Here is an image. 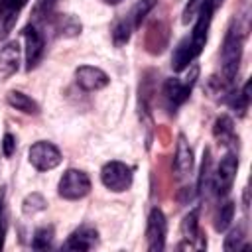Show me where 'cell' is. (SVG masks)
<instances>
[{"instance_id": "cell-16", "label": "cell", "mask_w": 252, "mask_h": 252, "mask_svg": "<svg viewBox=\"0 0 252 252\" xmlns=\"http://www.w3.org/2000/svg\"><path fill=\"white\" fill-rule=\"evenodd\" d=\"M20 65V45L16 41L6 43L0 49V79H8L18 71Z\"/></svg>"}, {"instance_id": "cell-19", "label": "cell", "mask_w": 252, "mask_h": 252, "mask_svg": "<svg viewBox=\"0 0 252 252\" xmlns=\"http://www.w3.org/2000/svg\"><path fill=\"white\" fill-rule=\"evenodd\" d=\"M213 136L220 146H228L234 142V122L230 116L220 114L213 124Z\"/></svg>"}, {"instance_id": "cell-7", "label": "cell", "mask_w": 252, "mask_h": 252, "mask_svg": "<svg viewBox=\"0 0 252 252\" xmlns=\"http://www.w3.org/2000/svg\"><path fill=\"white\" fill-rule=\"evenodd\" d=\"M165 236H167V220L161 209H152L146 222V240L148 250L159 252L165 248Z\"/></svg>"}, {"instance_id": "cell-10", "label": "cell", "mask_w": 252, "mask_h": 252, "mask_svg": "<svg viewBox=\"0 0 252 252\" xmlns=\"http://www.w3.org/2000/svg\"><path fill=\"white\" fill-rule=\"evenodd\" d=\"M213 10H215V2L213 0H203L201 8H199V16H197V22L191 30V35L189 39L193 41V45L203 51L205 43H207V37H209V30H211V22H213Z\"/></svg>"}, {"instance_id": "cell-20", "label": "cell", "mask_w": 252, "mask_h": 252, "mask_svg": "<svg viewBox=\"0 0 252 252\" xmlns=\"http://www.w3.org/2000/svg\"><path fill=\"white\" fill-rule=\"evenodd\" d=\"M6 100H8V104L12 108H16L20 112H26V114H37L39 112L37 102L32 96H28L26 93H22V91H10L6 94Z\"/></svg>"}, {"instance_id": "cell-24", "label": "cell", "mask_w": 252, "mask_h": 252, "mask_svg": "<svg viewBox=\"0 0 252 252\" xmlns=\"http://www.w3.org/2000/svg\"><path fill=\"white\" fill-rule=\"evenodd\" d=\"M47 209V201H45V197L41 195V193H30L24 201H22V211H24V215H28V217H33L35 213H41V211H45Z\"/></svg>"}, {"instance_id": "cell-1", "label": "cell", "mask_w": 252, "mask_h": 252, "mask_svg": "<svg viewBox=\"0 0 252 252\" xmlns=\"http://www.w3.org/2000/svg\"><path fill=\"white\" fill-rule=\"evenodd\" d=\"M242 43H244V37H242L240 26H238L236 20H232L228 30H226V33H224L222 47H220L222 79L228 85H232L234 79H236V73H238V67H240V59H242Z\"/></svg>"}, {"instance_id": "cell-22", "label": "cell", "mask_w": 252, "mask_h": 252, "mask_svg": "<svg viewBox=\"0 0 252 252\" xmlns=\"http://www.w3.org/2000/svg\"><path fill=\"white\" fill-rule=\"evenodd\" d=\"M232 219H234V201H224L220 207H219V213H217V217H215V230L217 232H224L228 226H230V222H232Z\"/></svg>"}, {"instance_id": "cell-25", "label": "cell", "mask_w": 252, "mask_h": 252, "mask_svg": "<svg viewBox=\"0 0 252 252\" xmlns=\"http://www.w3.org/2000/svg\"><path fill=\"white\" fill-rule=\"evenodd\" d=\"M244 238H246L244 224H238L236 228H232V230L228 232V236L224 238L222 248H224V250H246L248 244H244Z\"/></svg>"}, {"instance_id": "cell-14", "label": "cell", "mask_w": 252, "mask_h": 252, "mask_svg": "<svg viewBox=\"0 0 252 252\" xmlns=\"http://www.w3.org/2000/svg\"><path fill=\"white\" fill-rule=\"evenodd\" d=\"M199 49L193 45V41L189 39V37H183L177 45H175V49H173V57H171V69L175 71V73H181L183 69H187L197 57H199Z\"/></svg>"}, {"instance_id": "cell-13", "label": "cell", "mask_w": 252, "mask_h": 252, "mask_svg": "<svg viewBox=\"0 0 252 252\" xmlns=\"http://www.w3.org/2000/svg\"><path fill=\"white\" fill-rule=\"evenodd\" d=\"M98 244V232L94 226L83 224L77 230L71 232V236L67 238V242L63 244L65 250H93Z\"/></svg>"}, {"instance_id": "cell-15", "label": "cell", "mask_w": 252, "mask_h": 252, "mask_svg": "<svg viewBox=\"0 0 252 252\" xmlns=\"http://www.w3.org/2000/svg\"><path fill=\"white\" fill-rule=\"evenodd\" d=\"M173 167H175V173L179 177L191 173L193 169V150L189 146V142L185 140L183 134L177 136V146H175V158H173Z\"/></svg>"}, {"instance_id": "cell-9", "label": "cell", "mask_w": 252, "mask_h": 252, "mask_svg": "<svg viewBox=\"0 0 252 252\" xmlns=\"http://www.w3.org/2000/svg\"><path fill=\"white\" fill-rule=\"evenodd\" d=\"M181 236L185 240V244H179V248H205L207 246V238L205 232L199 226V209L189 211L183 220H181Z\"/></svg>"}, {"instance_id": "cell-27", "label": "cell", "mask_w": 252, "mask_h": 252, "mask_svg": "<svg viewBox=\"0 0 252 252\" xmlns=\"http://www.w3.org/2000/svg\"><path fill=\"white\" fill-rule=\"evenodd\" d=\"M132 30H134V28H132V24L128 22V18H124V20L116 22V26L112 28V41H114V45H116V47L126 45V43L130 41Z\"/></svg>"}, {"instance_id": "cell-17", "label": "cell", "mask_w": 252, "mask_h": 252, "mask_svg": "<svg viewBox=\"0 0 252 252\" xmlns=\"http://www.w3.org/2000/svg\"><path fill=\"white\" fill-rule=\"evenodd\" d=\"M53 30L61 37H75V35L81 33L83 26L73 14H59V16L53 18Z\"/></svg>"}, {"instance_id": "cell-18", "label": "cell", "mask_w": 252, "mask_h": 252, "mask_svg": "<svg viewBox=\"0 0 252 252\" xmlns=\"http://www.w3.org/2000/svg\"><path fill=\"white\" fill-rule=\"evenodd\" d=\"M224 100H226V104H228L238 116H244L246 110H248V104H250V81H246L240 91H230V93H226Z\"/></svg>"}, {"instance_id": "cell-12", "label": "cell", "mask_w": 252, "mask_h": 252, "mask_svg": "<svg viewBox=\"0 0 252 252\" xmlns=\"http://www.w3.org/2000/svg\"><path fill=\"white\" fill-rule=\"evenodd\" d=\"M28 0H0V39H6Z\"/></svg>"}, {"instance_id": "cell-31", "label": "cell", "mask_w": 252, "mask_h": 252, "mask_svg": "<svg viewBox=\"0 0 252 252\" xmlns=\"http://www.w3.org/2000/svg\"><path fill=\"white\" fill-rule=\"evenodd\" d=\"M14 152H16V138L12 134H6L2 140V154H4V158H10Z\"/></svg>"}, {"instance_id": "cell-21", "label": "cell", "mask_w": 252, "mask_h": 252, "mask_svg": "<svg viewBox=\"0 0 252 252\" xmlns=\"http://www.w3.org/2000/svg\"><path fill=\"white\" fill-rule=\"evenodd\" d=\"M156 4H158V0H138V2L134 4V8L130 10V14L126 16L134 30L142 26V22L146 20V16L152 12V8H154Z\"/></svg>"}, {"instance_id": "cell-28", "label": "cell", "mask_w": 252, "mask_h": 252, "mask_svg": "<svg viewBox=\"0 0 252 252\" xmlns=\"http://www.w3.org/2000/svg\"><path fill=\"white\" fill-rule=\"evenodd\" d=\"M59 0H37V4L33 6V22H47V18H51L55 6Z\"/></svg>"}, {"instance_id": "cell-33", "label": "cell", "mask_w": 252, "mask_h": 252, "mask_svg": "<svg viewBox=\"0 0 252 252\" xmlns=\"http://www.w3.org/2000/svg\"><path fill=\"white\" fill-rule=\"evenodd\" d=\"M217 2H224V0H217Z\"/></svg>"}, {"instance_id": "cell-32", "label": "cell", "mask_w": 252, "mask_h": 252, "mask_svg": "<svg viewBox=\"0 0 252 252\" xmlns=\"http://www.w3.org/2000/svg\"><path fill=\"white\" fill-rule=\"evenodd\" d=\"M104 2H106V4H110V6H116V4H120L122 0H104Z\"/></svg>"}, {"instance_id": "cell-26", "label": "cell", "mask_w": 252, "mask_h": 252, "mask_svg": "<svg viewBox=\"0 0 252 252\" xmlns=\"http://www.w3.org/2000/svg\"><path fill=\"white\" fill-rule=\"evenodd\" d=\"M53 236H55V230L53 226H39L33 236H32V248L33 250H45L51 246L53 242Z\"/></svg>"}, {"instance_id": "cell-3", "label": "cell", "mask_w": 252, "mask_h": 252, "mask_svg": "<svg viewBox=\"0 0 252 252\" xmlns=\"http://www.w3.org/2000/svg\"><path fill=\"white\" fill-rule=\"evenodd\" d=\"M236 171H238V156L234 152H226L220 158V163L211 177V187L215 189V193L219 197L228 195V191L232 189V183L236 179Z\"/></svg>"}, {"instance_id": "cell-29", "label": "cell", "mask_w": 252, "mask_h": 252, "mask_svg": "<svg viewBox=\"0 0 252 252\" xmlns=\"http://www.w3.org/2000/svg\"><path fill=\"white\" fill-rule=\"evenodd\" d=\"M6 191L0 189V250L4 248V238H6Z\"/></svg>"}, {"instance_id": "cell-4", "label": "cell", "mask_w": 252, "mask_h": 252, "mask_svg": "<svg viewBox=\"0 0 252 252\" xmlns=\"http://www.w3.org/2000/svg\"><path fill=\"white\" fill-rule=\"evenodd\" d=\"M57 191L67 201H79V199H83V197L89 195V191H91V179L81 169H67L61 175V179H59Z\"/></svg>"}, {"instance_id": "cell-2", "label": "cell", "mask_w": 252, "mask_h": 252, "mask_svg": "<svg viewBox=\"0 0 252 252\" xmlns=\"http://www.w3.org/2000/svg\"><path fill=\"white\" fill-rule=\"evenodd\" d=\"M132 177H134L132 167L122 161H116V159L106 161L100 169V181L112 193H122L126 189H130Z\"/></svg>"}, {"instance_id": "cell-23", "label": "cell", "mask_w": 252, "mask_h": 252, "mask_svg": "<svg viewBox=\"0 0 252 252\" xmlns=\"http://www.w3.org/2000/svg\"><path fill=\"white\" fill-rule=\"evenodd\" d=\"M211 150L205 148L203 150V161H201V169H199V181H197V191L203 195L209 187H211Z\"/></svg>"}, {"instance_id": "cell-30", "label": "cell", "mask_w": 252, "mask_h": 252, "mask_svg": "<svg viewBox=\"0 0 252 252\" xmlns=\"http://www.w3.org/2000/svg\"><path fill=\"white\" fill-rule=\"evenodd\" d=\"M201 4H203V0H189L187 6L183 8V18H181V22H183V24H189V20H193V16L199 12Z\"/></svg>"}, {"instance_id": "cell-5", "label": "cell", "mask_w": 252, "mask_h": 252, "mask_svg": "<svg viewBox=\"0 0 252 252\" xmlns=\"http://www.w3.org/2000/svg\"><path fill=\"white\" fill-rule=\"evenodd\" d=\"M197 75H199V67L195 65L193 71H191V77H187L185 81H179V79H167V81L163 83V98H165V104H167L169 110L179 108V106L189 98Z\"/></svg>"}, {"instance_id": "cell-6", "label": "cell", "mask_w": 252, "mask_h": 252, "mask_svg": "<svg viewBox=\"0 0 252 252\" xmlns=\"http://www.w3.org/2000/svg\"><path fill=\"white\" fill-rule=\"evenodd\" d=\"M28 158H30V163L37 169V171H49V169H55L59 163H61V152L57 146H53L51 142H45V140H39L35 142L30 152H28Z\"/></svg>"}, {"instance_id": "cell-8", "label": "cell", "mask_w": 252, "mask_h": 252, "mask_svg": "<svg viewBox=\"0 0 252 252\" xmlns=\"http://www.w3.org/2000/svg\"><path fill=\"white\" fill-rule=\"evenodd\" d=\"M22 35L26 39V69L32 71L37 67V63L41 61L43 57V51H45V39H43V33L39 32L37 24L32 22L28 24L24 30H22Z\"/></svg>"}, {"instance_id": "cell-11", "label": "cell", "mask_w": 252, "mask_h": 252, "mask_svg": "<svg viewBox=\"0 0 252 252\" xmlns=\"http://www.w3.org/2000/svg\"><path fill=\"white\" fill-rule=\"evenodd\" d=\"M75 81L87 93L100 91V89L108 87V83H110L108 75L102 69L93 67V65H81V67H77L75 69Z\"/></svg>"}]
</instances>
